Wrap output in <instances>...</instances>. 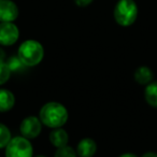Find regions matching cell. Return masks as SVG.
Instances as JSON below:
<instances>
[{"mask_svg": "<svg viewBox=\"0 0 157 157\" xmlns=\"http://www.w3.org/2000/svg\"><path fill=\"white\" fill-rule=\"evenodd\" d=\"M138 5L135 0H118L113 10V17L116 24L122 27H129L138 18Z\"/></svg>", "mask_w": 157, "mask_h": 157, "instance_id": "obj_3", "label": "cell"}, {"mask_svg": "<svg viewBox=\"0 0 157 157\" xmlns=\"http://www.w3.org/2000/svg\"><path fill=\"white\" fill-rule=\"evenodd\" d=\"M133 78L138 84L146 86L151 82H153L154 73L151 68L146 67V66H140L133 72Z\"/></svg>", "mask_w": 157, "mask_h": 157, "instance_id": "obj_11", "label": "cell"}, {"mask_svg": "<svg viewBox=\"0 0 157 157\" xmlns=\"http://www.w3.org/2000/svg\"><path fill=\"white\" fill-rule=\"evenodd\" d=\"M118 157H138L136 154H133V153H124V154L120 155Z\"/></svg>", "mask_w": 157, "mask_h": 157, "instance_id": "obj_20", "label": "cell"}, {"mask_svg": "<svg viewBox=\"0 0 157 157\" xmlns=\"http://www.w3.org/2000/svg\"><path fill=\"white\" fill-rule=\"evenodd\" d=\"M5 157H33L31 140L21 135L12 137L5 148Z\"/></svg>", "mask_w": 157, "mask_h": 157, "instance_id": "obj_4", "label": "cell"}, {"mask_svg": "<svg viewBox=\"0 0 157 157\" xmlns=\"http://www.w3.org/2000/svg\"><path fill=\"white\" fill-rule=\"evenodd\" d=\"M15 95L10 90L0 87V113H7L11 111L15 105Z\"/></svg>", "mask_w": 157, "mask_h": 157, "instance_id": "obj_10", "label": "cell"}, {"mask_svg": "<svg viewBox=\"0 0 157 157\" xmlns=\"http://www.w3.org/2000/svg\"><path fill=\"white\" fill-rule=\"evenodd\" d=\"M144 98L148 105L157 109V81H153L145 86Z\"/></svg>", "mask_w": 157, "mask_h": 157, "instance_id": "obj_12", "label": "cell"}, {"mask_svg": "<svg viewBox=\"0 0 157 157\" xmlns=\"http://www.w3.org/2000/svg\"><path fill=\"white\" fill-rule=\"evenodd\" d=\"M69 133L63 127L54 128L48 133V141L55 148H60L69 143Z\"/></svg>", "mask_w": 157, "mask_h": 157, "instance_id": "obj_9", "label": "cell"}, {"mask_svg": "<svg viewBox=\"0 0 157 157\" xmlns=\"http://www.w3.org/2000/svg\"><path fill=\"white\" fill-rule=\"evenodd\" d=\"M12 139V133L10 128L3 123H0V150H5Z\"/></svg>", "mask_w": 157, "mask_h": 157, "instance_id": "obj_13", "label": "cell"}, {"mask_svg": "<svg viewBox=\"0 0 157 157\" xmlns=\"http://www.w3.org/2000/svg\"><path fill=\"white\" fill-rule=\"evenodd\" d=\"M16 55L27 68H33L42 63L45 51L41 42L35 39H28L20 44Z\"/></svg>", "mask_w": 157, "mask_h": 157, "instance_id": "obj_2", "label": "cell"}, {"mask_svg": "<svg viewBox=\"0 0 157 157\" xmlns=\"http://www.w3.org/2000/svg\"><path fill=\"white\" fill-rule=\"evenodd\" d=\"M20 28L17 25L11 23H0V45L12 46L20 39Z\"/></svg>", "mask_w": 157, "mask_h": 157, "instance_id": "obj_6", "label": "cell"}, {"mask_svg": "<svg viewBox=\"0 0 157 157\" xmlns=\"http://www.w3.org/2000/svg\"><path fill=\"white\" fill-rule=\"evenodd\" d=\"M42 124L39 116L28 115L22 120L20 124V132L21 136L27 138L29 140H33L40 136L42 132Z\"/></svg>", "mask_w": 157, "mask_h": 157, "instance_id": "obj_5", "label": "cell"}, {"mask_svg": "<svg viewBox=\"0 0 157 157\" xmlns=\"http://www.w3.org/2000/svg\"><path fill=\"white\" fill-rule=\"evenodd\" d=\"M73 1L78 7L85 8V7H88V6H90L94 0H73Z\"/></svg>", "mask_w": 157, "mask_h": 157, "instance_id": "obj_17", "label": "cell"}, {"mask_svg": "<svg viewBox=\"0 0 157 157\" xmlns=\"http://www.w3.org/2000/svg\"><path fill=\"white\" fill-rule=\"evenodd\" d=\"M54 157H78V156L76 154L75 148H73L70 145H66L63 147L56 148Z\"/></svg>", "mask_w": 157, "mask_h": 157, "instance_id": "obj_16", "label": "cell"}, {"mask_svg": "<svg viewBox=\"0 0 157 157\" xmlns=\"http://www.w3.org/2000/svg\"><path fill=\"white\" fill-rule=\"evenodd\" d=\"M43 126L54 129L63 127L69 120L68 109L58 101H48L44 103L38 114Z\"/></svg>", "mask_w": 157, "mask_h": 157, "instance_id": "obj_1", "label": "cell"}, {"mask_svg": "<svg viewBox=\"0 0 157 157\" xmlns=\"http://www.w3.org/2000/svg\"><path fill=\"white\" fill-rule=\"evenodd\" d=\"M141 157H157V153L155 152H146Z\"/></svg>", "mask_w": 157, "mask_h": 157, "instance_id": "obj_19", "label": "cell"}, {"mask_svg": "<svg viewBox=\"0 0 157 157\" xmlns=\"http://www.w3.org/2000/svg\"><path fill=\"white\" fill-rule=\"evenodd\" d=\"M33 157H48L45 155H37V156H33Z\"/></svg>", "mask_w": 157, "mask_h": 157, "instance_id": "obj_21", "label": "cell"}, {"mask_svg": "<svg viewBox=\"0 0 157 157\" xmlns=\"http://www.w3.org/2000/svg\"><path fill=\"white\" fill-rule=\"evenodd\" d=\"M2 61H7V54H6L2 46L0 45V63H2Z\"/></svg>", "mask_w": 157, "mask_h": 157, "instance_id": "obj_18", "label": "cell"}, {"mask_svg": "<svg viewBox=\"0 0 157 157\" xmlns=\"http://www.w3.org/2000/svg\"><path fill=\"white\" fill-rule=\"evenodd\" d=\"M12 71L8 66L7 61H2L0 63V86L5 85L6 83L9 82V80L11 78Z\"/></svg>", "mask_w": 157, "mask_h": 157, "instance_id": "obj_15", "label": "cell"}, {"mask_svg": "<svg viewBox=\"0 0 157 157\" xmlns=\"http://www.w3.org/2000/svg\"><path fill=\"white\" fill-rule=\"evenodd\" d=\"M20 15V10L12 0H0V23L15 22Z\"/></svg>", "mask_w": 157, "mask_h": 157, "instance_id": "obj_7", "label": "cell"}, {"mask_svg": "<svg viewBox=\"0 0 157 157\" xmlns=\"http://www.w3.org/2000/svg\"><path fill=\"white\" fill-rule=\"evenodd\" d=\"M7 63L9 66V68L11 69L12 73L14 72H22L24 69H26V66L21 61V59L18 58L17 55H13V56L9 57L7 59Z\"/></svg>", "mask_w": 157, "mask_h": 157, "instance_id": "obj_14", "label": "cell"}, {"mask_svg": "<svg viewBox=\"0 0 157 157\" xmlns=\"http://www.w3.org/2000/svg\"><path fill=\"white\" fill-rule=\"evenodd\" d=\"M97 150H98L97 142L90 137L80 140L75 148L78 157H94L97 153Z\"/></svg>", "mask_w": 157, "mask_h": 157, "instance_id": "obj_8", "label": "cell"}]
</instances>
